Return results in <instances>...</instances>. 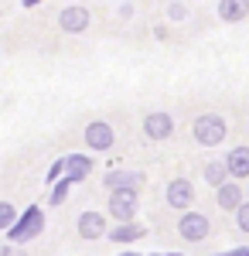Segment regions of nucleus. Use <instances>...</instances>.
I'll return each instance as SVG.
<instances>
[{"label":"nucleus","mask_w":249,"mask_h":256,"mask_svg":"<svg viewBox=\"0 0 249 256\" xmlns=\"http://www.w3.org/2000/svg\"><path fill=\"white\" fill-rule=\"evenodd\" d=\"M41 229H44V212H41L38 205H31L24 216H18V222L7 229V236H10V246H24V242H31L34 236H41Z\"/></svg>","instance_id":"1"},{"label":"nucleus","mask_w":249,"mask_h":256,"mask_svg":"<svg viewBox=\"0 0 249 256\" xmlns=\"http://www.w3.org/2000/svg\"><path fill=\"white\" fill-rule=\"evenodd\" d=\"M194 140L205 144V147H215L226 140V120L215 116V113H205V116L194 120Z\"/></svg>","instance_id":"2"},{"label":"nucleus","mask_w":249,"mask_h":256,"mask_svg":"<svg viewBox=\"0 0 249 256\" xmlns=\"http://www.w3.org/2000/svg\"><path fill=\"white\" fill-rule=\"evenodd\" d=\"M178 232H181V239H188V242H202L212 232V222L202 212H184V216L178 218Z\"/></svg>","instance_id":"3"},{"label":"nucleus","mask_w":249,"mask_h":256,"mask_svg":"<svg viewBox=\"0 0 249 256\" xmlns=\"http://www.w3.org/2000/svg\"><path fill=\"white\" fill-rule=\"evenodd\" d=\"M58 24H62V31L65 34H82L89 24H92V14H89V7H65L62 14H58Z\"/></svg>","instance_id":"4"},{"label":"nucleus","mask_w":249,"mask_h":256,"mask_svg":"<svg viewBox=\"0 0 249 256\" xmlns=\"http://www.w3.org/2000/svg\"><path fill=\"white\" fill-rule=\"evenodd\" d=\"M136 205H140L136 192H113L110 195V216L120 218V222H130L136 216Z\"/></svg>","instance_id":"5"},{"label":"nucleus","mask_w":249,"mask_h":256,"mask_svg":"<svg viewBox=\"0 0 249 256\" xmlns=\"http://www.w3.org/2000/svg\"><path fill=\"white\" fill-rule=\"evenodd\" d=\"M144 134L150 140H168L174 134V120L171 113H164V110H157V113H147L144 116Z\"/></svg>","instance_id":"6"},{"label":"nucleus","mask_w":249,"mask_h":256,"mask_svg":"<svg viewBox=\"0 0 249 256\" xmlns=\"http://www.w3.org/2000/svg\"><path fill=\"white\" fill-rule=\"evenodd\" d=\"M113 140H116L113 126H110V123H102V120H96V123H89V126H86V144H89L92 150H110V147H113Z\"/></svg>","instance_id":"7"},{"label":"nucleus","mask_w":249,"mask_h":256,"mask_svg":"<svg viewBox=\"0 0 249 256\" xmlns=\"http://www.w3.org/2000/svg\"><path fill=\"white\" fill-rule=\"evenodd\" d=\"M168 205H171V208H188V205H192L194 202V188H192V181H188V178H174L171 184H168Z\"/></svg>","instance_id":"8"},{"label":"nucleus","mask_w":249,"mask_h":256,"mask_svg":"<svg viewBox=\"0 0 249 256\" xmlns=\"http://www.w3.org/2000/svg\"><path fill=\"white\" fill-rule=\"evenodd\" d=\"M76 229L82 239H99V236H106V218L99 216V212H82Z\"/></svg>","instance_id":"9"},{"label":"nucleus","mask_w":249,"mask_h":256,"mask_svg":"<svg viewBox=\"0 0 249 256\" xmlns=\"http://www.w3.org/2000/svg\"><path fill=\"white\" fill-rule=\"evenodd\" d=\"M62 171L68 181H82V178L92 174V160L86 154H68V158H62Z\"/></svg>","instance_id":"10"},{"label":"nucleus","mask_w":249,"mask_h":256,"mask_svg":"<svg viewBox=\"0 0 249 256\" xmlns=\"http://www.w3.org/2000/svg\"><path fill=\"white\" fill-rule=\"evenodd\" d=\"M215 202H218V208L236 212V208L242 205V188H239V184H232V181H226V184H218V188H215Z\"/></svg>","instance_id":"11"},{"label":"nucleus","mask_w":249,"mask_h":256,"mask_svg":"<svg viewBox=\"0 0 249 256\" xmlns=\"http://www.w3.org/2000/svg\"><path fill=\"white\" fill-rule=\"evenodd\" d=\"M222 164H226V171H229L232 178H249V147L229 150V158L222 160Z\"/></svg>","instance_id":"12"},{"label":"nucleus","mask_w":249,"mask_h":256,"mask_svg":"<svg viewBox=\"0 0 249 256\" xmlns=\"http://www.w3.org/2000/svg\"><path fill=\"white\" fill-rule=\"evenodd\" d=\"M106 184L116 188V192H136L144 184V174H134V171H110L106 174Z\"/></svg>","instance_id":"13"},{"label":"nucleus","mask_w":249,"mask_h":256,"mask_svg":"<svg viewBox=\"0 0 249 256\" xmlns=\"http://www.w3.org/2000/svg\"><path fill=\"white\" fill-rule=\"evenodd\" d=\"M144 232H147V229H144L140 222H120L113 232H110V239H113L116 246H120V242H134V239H140Z\"/></svg>","instance_id":"14"},{"label":"nucleus","mask_w":249,"mask_h":256,"mask_svg":"<svg viewBox=\"0 0 249 256\" xmlns=\"http://www.w3.org/2000/svg\"><path fill=\"white\" fill-rule=\"evenodd\" d=\"M249 14V0H222L218 4V18L222 20H242Z\"/></svg>","instance_id":"15"},{"label":"nucleus","mask_w":249,"mask_h":256,"mask_svg":"<svg viewBox=\"0 0 249 256\" xmlns=\"http://www.w3.org/2000/svg\"><path fill=\"white\" fill-rule=\"evenodd\" d=\"M202 178L208 181L212 188H218V184H226V181H229V171H226V164H222V160H208V164L202 168Z\"/></svg>","instance_id":"16"},{"label":"nucleus","mask_w":249,"mask_h":256,"mask_svg":"<svg viewBox=\"0 0 249 256\" xmlns=\"http://www.w3.org/2000/svg\"><path fill=\"white\" fill-rule=\"evenodd\" d=\"M14 222H18V208L10 202H0V232H7Z\"/></svg>","instance_id":"17"},{"label":"nucleus","mask_w":249,"mask_h":256,"mask_svg":"<svg viewBox=\"0 0 249 256\" xmlns=\"http://www.w3.org/2000/svg\"><path fill=\"white\" fill-rule=\"evenodd\" d=\"M68 188H72V181L65 178V181H58L55 188H52V195H48V205H62L65 198H68Z\"/></svg>","instance_id":"18"},{"label":"nucleus","mask_w":249,"mask_h":256,"mask_svg":"<svg viewBox=\"0 0 249 256\" xmlns=\"http://www.w3.org/2000/svg\"><path fill=\"white\" fill-rule=\"evenodd\" d=\"M236 222H239L242 232H249V202H242V205L236 208Z\"/></svg>","instance_id":"19"},{"label":"nucleus","mask_w":249,"mask_h":256,"mask_svg":"<svg viewBox=\"0 0 249 256\" xmlns=\"http://www.w3.org/2000/svg\"><path fill=\"white\" fill-rule=\"evenodd\" d=\"M168 18L171 20H184L188 18V7H184V4H168Z\"/></svg>","instance_id":"20"},{"label":"nucleus","mask_w":249,"mask_h":256,"mask_svg":"<svg viewBox=\"0 0 249 256\" xmlns=\"http://www.w3.org/2000/svg\"><path fill=\"white\" fill-rule=\"evenodd\" d=\"M0 256H28V253H24L20 246H10V242H7V246H0Z\"/></svg>","instance_id":"21"},{"label":"nucleus","mask_w":249,"mask_h":256,"mask_svg":"<svg viewBox=\"0 0 249 256\" xmlns=\"http://www.w3.org/2000/svg\"><path fill=\"white\" fill-rule=\"evenodd\" d=\"M58 174H62V160H55V164H52V171H48V181H55Z\"/></svg>","instance_id":"22"},{"label":"nucleus","mask_w":249,"mask_h":256,"mask_svg":"<svg viewBox=\"0 0 249 256\" xmlns=\"http://www.w3.org/2000/svg\"><path fill=\"white\" fill-rule=\"evenodd\" d=\"M123 256H136V253H123Z\"/></svg>","instance_id":"23"},{"label":"nucleus","mask_w":249,"mask_h":256,"mask_svg":"<svg viewBox=\"0 0 249 256\" xmlns=\"http://www.w3.org/2000/svg\"><path fill=\"white\" fill-rule=\"evenodd\" d=\"M242 195H249V188H246V192H242Z\"/></svg>","instance_id":"24"}]
</instances>
